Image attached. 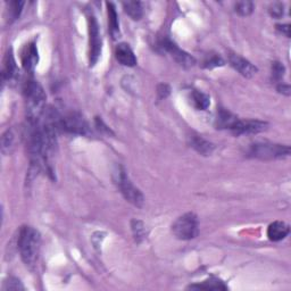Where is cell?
Listing matches in <instances>:
<instances>
[{"instance_id": "1", "label": "cell", "mask_w": 291, "mask_h": 291, "mask_svg": "<svg viewBox=\"0 0 291 291\" xmlns=\"http://www.w3.org/2000/svg\"><path fill=\"white\" fill-rule=\"evenodd\" d=\"M41 237L40 233L32 227H23L18 233L17 248L20 250L21 258L27 267L36 266L40 254Z\"/></svg>"}, {"instance_id": "2", "label": "cell", "mask_w": 291, "mask_h": 291, "mask_svg": "<svg viewBox=\"0 0 291 291\" xmlns=\"http://www.w3.org/2000/svg\"><path fill=\"white\" fill-rule=\"evenodd\" d=\"M23 93L27 106V121L39 122L45 112L47 96L40 83L36 80H28L23 87Z\"/></svg>"}, {"instance_id": "3", "label": "cell", "mask_w": 291, "mask_h": 291, "mask_svg": "<svg viewBox=\"0 0 291 291\" xmlns=\"http://www.w3.org/2000/svg\"><path fill=\"white\" fill-rule=\"evenodd\" d=\"M114 181H115L117 188L120 189L123 197L125 198L128 203H131L137 207H141L142 205H144V195L131 182L130 178H128V175L126 174V171L124 170L122 166H118L115 172H114Z\"/></svg>"}, {"instance_id": "4", "label": "cell", "mask_w": 291, "mask_h": 291, "mask_svg": "<svg viewBox=\"0 0 291 291\" xmlns=\"http://www.w3.org/2000/svg\"><path fill=\"white\" fill-rule=\"evenodd\" d=\"M172 232L180 240L195 239L199 233L197 216L193 213H187L180 216L172 225Z\"/></svg>"}, {"instance_id": "5", "label": "cell", "mask_w": 291, "mask_h": 291, "mask_svg": "<svg viewBox=\"0 0 291 291\" xmlns=\"http://www.w3.org/2000/svg\"><path fill=\"white\" fill-rule=\"evenodd\" d=\"M249 154L260 159H276L283 158L290 155L289 146L275 145L264 142V144H255L250 147Z\"/></svg>"}, {"instance_id": "6", "label": "cell", "mask_w": 291, "mask_h": 291, "mask_svg": "<svg viewBox=\"0 0 291 291\" xmlns=\"http://www.w3.org/2000/svg\"><path fill=\"white\" fill-rule=\"evenodd\" d=\"M88 24H89V63L90 66H93L97 63L100 54H102L103 41L97 18L92 13H90L88 15Z\"/></svg>"}, {"instance_id": "7", "label": "cell", "mask_w": 291, "mask_h": 291, "mask_svg": "<svg viewBox=\"0 0 291 291\" xmlns=\"http://www.w3.org/2000/svg\"><path fill=\"white\" fill-rule=\"evenodd\" d=\"M59 127L61 131L79 136H89L91 132L89 123L79 113H70L65 116H60Z\"/></svg>"}, {"instance_id": "8", "label": "cell", "mask_w": 291, "mask_h": 291, "mask_svg": "<svg viewBox=\"0 0 291 291\" xmlns=\"http://www.w3.org/2000/svg\"><path fill=\"white\" fill-rule=\"evenodd\" d=\"M158 47L163 51L169 52V54L175 59L176 63H179L181 66H183L185 69L192 68L196 64V59L191 55H189L188 52H185L184 50L181 49L175 42L169 39V38H163V39L158 42Z\"/></svg>"}, {"instance_id": "9", "label": "cell", "mask_w": 291, "mask_h": 291, "mask_svg": "<svg viewBox=\"0 0 291 291\" xmlns=\"http://www.w3.org/2000/svg\"><path fill=\"white\" fill-rule=\"evenodd\" d=\"M267 123L258 120H239L237 118L231 127L229 128L235 136L242 135H256L266 130Z\"/></svg>"}, {"instance_id": "10", "label": "cell", "mask_w": 291, "mask_h": 291, "mask_svg": "<svg viewBox=\"0 0 291 291\" xmlns=\"http://www.w3.org/2000/svg\"><path fill=\"white\" fill-rule=\"evenodd\" d=\"M229 63L238 73L245 76V78H252L258 72L255 65H252L249 60H247L246 58L237 54L229 55Z\"/></svg>"}, {"instance_id": "11", "label": "cell", "mask_w": 291, "mask_h": 291, "mask_svg": "<svg viewBox=\"0 0 291 291\" xmlns=\"http://www.w3.org/2000/svg\"><path fill=\"white\" fill-rule=\"evenodd\" d=\"M21 58L23 69L28 73L35 72L36 66L38 65V61H39V52H38L36 42H30V44H27L24 47Z\"/></svg>"}, {"instance_id": "12", "label": "cell", "mask_w": 291, "mask_h": 291, "mask_svg": "<svg viewBox=\"0 0 291 291\" xmlns=\"http://www.w3.org/2000/svg\"><path fill=\"white\" fill-rule=\"evenodd\" d=\"M115 57L120 64L133 68L137 65V57L127 44H118L115 48Z\"/></svg>"}, {"instance_id": "13", "label": "cell", "mask_w": 291, "mask_h": 291, "mask_svg": "<svg viewBox=\"0 0 291 291\" xmlns=\"http://www.w3.org/2000/svg\"><path fill=\"white\" fill-rule=\"evenodd\" d=\"M290 232V228L287 223L275 221L271 223L267 228V237L271 241H281L287 238Z\"/></svg>"}, {"instance_id": "14", "label": "cell", "mask_w": 291, "mask_h": 291, "mask_svg": "<svg viewBox=\"0 0 291 291\" xmlns=\"http://www.w3.org/2000/svg\"><path fill=\"white\" fill-rule=\"evenodd\" d=\"M190 145H191L195 150H197L199 154H202L204 156L211 155L214 150V148H215L212 142L205 140L204 138L199 136H193L190 138Z\"/></svg>"}, {"instance_id": "15", "label": "cell", "mask_w": 291, "mask_h": 291, "mask_svg": "<svg viewBox=\"0 0 291 291\" xmlns=\"http://www.w3.org/2000/svg\"><path fill=\"white\" fill-rule=\"evenodd\" d=\"M106 6L108 9V25H109V32H111L112 37L116 39L117 36L120 35V22H118V16L115 6L112 3H106Z\"/></svg>"}, {"instance_id": "16", "label": "cell", "mask_w": 291, "mask_h": 291, "mask_svg": "<svg viewBox=\"0 0 291 291\" xmlns=\"http://www.w3.org/2000/svg\"><path fill=\"white\" fill-rule=\"evenodd\" d=\"M18 75V69L14 59L12 51L8 52L6 58L4 61V70H3V79L4 80H14Z\"/></svg>"}, {"instance_id": "17", "label": "cell", "mask_w": 291, "mask_h": 291, "mask_svg": "<svg viewBox=\"0 0 291 291\" xmlns=\"http://www.w3.org/2000/svg\"><path fill=\"white\" fill-rule=\"evenodd\" d=\"M190 100H191L192 106L196 109H198V111H205V109H207L209 105H211L209 96L199 91V90H192V91L190 92Z\"/></svg>"}, {"instance_id": "18", "label": "cell", "mask_w": 291, "mask_h": 291, "mask_svg": "<svg viewBox=\"0 0 291 291\" xmlns=\"http://www.w3.org/2000/svg\"><path fill=\"white\" fill-rule=\"evenodd\" d=\"M188 289L192 290H227L228 287L224 284L223 281L216 278H211L202 283L189 285Z\"/></svg>"}, {"instance_id": "19", "label": "cell", "mask_w": 291, "mask_h": 291, "mask_svg": "<svg viewBox=\"0 0 291 291\" xmlns=\"http://www.w3.org/2000/svg\"><path fill=\"white\" fill-rule=\"evenodd\" d=\"M123 8L133 21H139L144 16V7L140 2H125L123 3Z\"/></svg>"}, {"instance_id": "20", "label": "cell", "mask_w": 291, "mask_h": 291, "mask_svg": "<svg viewBox=\"0 0 291 291\" xmlns=\"http://www.w3.org/2000/svg\"><path fill=\"white\" fill-rule=\"evenodd\" d=\"M131 228H132V232L133 236H135V239L138 242H141L142 240L146 238V228L144 222L139 221V219H133L131 223Z\"/></svg>"}, {"instance_id": "21", "label": "cell", "mask_w": 291, "mask_h": 291, "mask_svg": "<svg viewBox=\"0 0 291 291\" xmlns=\"http://www.w3.org/2000/svg\"><path fill=\"white\" fill-rule=\"evenodd\" d=\"M254 3L248 2V0H245V2H238L235 5V11L240 16H249L250 14L254 12Z\"/></svg>"}, {"instance_id": "22", "label": "cell", "mask_w": 291, "mask_h": 291, "mask_svg": "<svg viewBox=\"0 0 291 291\" xmlns=\"http://www.w3.org/2000/svg\"><path fill=\"white\" fill-rule=\"evenodd\" d=\"M224 65V60L221 56L218 55H209L206 57V59L204 60L203 63V68L212 70L214 68H219V66Z\"/></svg>"}, {"instance_id": "23", "label": "cell", "mask_w": 291, "mask_h": 291, "mask_svg": "<svg viewBox=\"0 0 291 291\" xmlns=\"http://www.w3.org/2000/svg\"><path fill=\"white\" fill-rule=\"evenodd\" d=\"M285 72L284 66L279 63V61H274L272 63V78L275 81V82L281 83V80H282L283 75Z\"/></svg>"}, {"instance_id": "24", "label": "cell", "mask_w": 291, "mask_h": 291, "mask_svg": "<svg viewBox=\"0 0 291 291\" xmlns=\"http://www.w3.org/2000/svg\"><path fill=\"white\" fill-rule=\"evenodd\" d=\"M24 2H12L9 3V17L12 21H15L21 15Z\"/></svg>"}, {"instance_id": "25", "label": "cell", "mask_w": 291, "mask_h": 291, "mask_svg": "<svg viewBox=\"0 0 291 291\" xmlns=\"http://www.w3.org/2000/svg\"><path fill=\"white\" fill-rule=\"evenodd\" d=\"M15 136H14V133L12 130H7L6 132L4 133V136H3V151L6 154V152H9V150H11V148L13 147L14 145V138Z\"/></svg>"}, {"instance_id": "26", "label": "cell", "mask_w": 291, "mask_h": 291, "mask_svg": "<svg viewBox=\"0 0 291 291\" xmlns=\"http://www.w3.org/2000/svg\"><path fill=\"white\" fill-rule=\"evenodd\" d=\"M4 290H24L22 282L16 278H9L6 282L4 283Z\"/></svg>"}, {"instance_id": "27", "label": "cell", "mask_w": 291, "mask_h": 291, "mask_svg": "<svg viewBox=\"0 0 291 291\" xmlns=\"http://www.w3.org/2000/svg\"><path fill=\"white\" fill-rule=\"evenodd\" d=\"M269 13L272 17L274 18H281L283 16L284 9H283V4L281 3H273L269 8Z\"/></svg>"}, {"instance_id": "28", "label": "cell", "mask_w": 291, "mask_h": 291, "mask_svg": "<svg viewBox=\"0 0 291 291\" xmlns=\"http://www.w3.org/2000/svg\"><path fill=\"white\" fill-rule=\"evenodd\" d=\"M170 93H171L170 85L165 84V83H161L158 85V87H157V97H158L159 100L166 99L170 96Z\"/></svg>"}, {"instance_id": "29", "label": "cell", "mask_w": 291, "mask_h": 291, "mask_svg": "<svg viewBox=\"0 0 291 291\" xmlns=\"http://www.w3.org/2000/svg\"><path fill=\"white\" fill-rule=\"evenodd\" d=\"M278 91L280 93H283L285 96H289L290 94V87L288 84H283V83H279L278 85Z\"/></svg>"}, {"instance_id": "30", "label": "cell", "mask_w": 291, "mask_h": 291, "mask_svg": "<svg viewBox=\"0 0 291 291\" xmlns=\"http://www.w3.org/2000/svg\"><path fill=\"white\" fill-rule=\"evenodd\" d=\"M276 28L284 35L285 37H290V25L289 24H283V25H276Z\"/></svg>"}]
</instances>
